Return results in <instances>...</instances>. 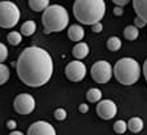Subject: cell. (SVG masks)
<instances>
[{
  "mask_svg": "<svg viewBox=\"0 0 147 135\" xmlns=\"http://www.w3.org/2000/svg\"><path fill=\"white\" fill-rule=\"evenodd\" d=\"M86 99L89 100L90 103L100 101V99H102V91H100L99 88H91V90H89V91H87Z\"/></svg>",
  "mask_w": 147,
  "mask_h": 135,
  "instance_id": "obj_18",
  "label": "cell"
},
{
  "mask_svg": "<svg viewBox=\"0 0 147 135\" xmlns=\"http://www.w3.org/2000/svg\"><path fill=\"white\" fill-rule=\"evenodd\" d=\"M113 14L115 16H122V7H115L113 9Z\"/></svg>",
  "mask_w": 147,
  "mask_h": 135,
  "instance_id": "obj_30",
  "label": "cell"
},
{
  "mask_svg": "<svg viewBox=\"0 0 147 135\" xmlns=\"http://www.w3.org/2000/svg\"><path fill=\"white\" fill-rule=\"evenodd\" d=\"M96 113L104 121L112 120L117 114V105L112 100H100L98 101Z\"/></svg>",
  "mask_w": 147,
  "mask_h": 135,
  "instance_id": "obj_9",
  "label": "cell"
},
{
  "mask_svg": "<svg viewBox=\"0 0 147 135\" xmlns=\"http://www.w3.org/2000/svg\"><path fill=\"white\" fill-rule=\"evenodd\" d=\"M78 109H80L81 113H87V112H89V105L87 104H81Z\"/></svg>",
  "mask_w": 147,
  "mask_h": 135,
  "instance_id": "obj_29",
  "label": "cell"
},
{
  "mask_svg": "<svg viewBox=\"0 0 147 135\" xmlns=\"http://www.w3.org/2000/svg\"><path fill=\"white\" fill-rule=\"evenodd\" d=\"M11 72H9V68L7 65H4L3 62H0V85H4V83L8 82Z\"/></svg>",
  "mask_w": 147,
  "mask_h": 135,
  "instance_id": "obj_21",
  "label": "cell"
},
{
  "mask_svg": "<svg viewBox=\"0 0 147 135\" xmlns=\"http://www.w3.org/2000/svg\"><path fill=\"white\" fill-rule=\"evenodd\" d=\"M36 31V24L34 21H26L21 25V34L25 36H31Z\"/></svg>",
  "mask_w": 147,
  "mask_h": 135,
  "instance_id": "obj_16",
  "label": "cell"
},
{
  "mask_svg": "<svg viewBox=\"0 0 147 135\" xmlns=\"http://www.w3.org/2000/svg\"><path fill=\"white\" fill-rule=\"evenodd\" d=\"M142 70H143V75H144V78H146V82H147V58H146V61H144V64H143V68H142Z\"/></svg>",
  "mask_w": 147,
  "mask_h": 135,
  "instance_id": "obj_31",
  "label": "cell"
},
{
  "mask_svg": "<svg viewBox=\"0 0 147 135\" xmlns=\"http://www.w3.org/2000/svg\"><path fill=\"white\" fill-rule=\"evenodd\" d=\"M73 13L82 25H92L104 18L106 3L104 0H76Z\"/></svg>",
  "mask_w": 147,
  "mask_h": 135,
  "instance_id": "obj_2",
  "label": "cell"
},
{
  "mask_svg": "<svg viewBox=\"0 0 147 135\" xmlns=\"http://www.w3.org/2000/svg\"><path fill=\"white\" fill-rule=\"evenodd\" d=\"M8 42L12 44V46H18L21 42H22V34L18 33V31H11L7 36Z\"/></svg>",
  "mask_w": 147,
  "mask_h": 135,
  "instance_id": "obj_20",
  "label": "cell"
},
{
  "mask_svg": "<svg viewBox=\"0 0 147 135\" xmlns=\"http://www.w3.org/2000/svg\"><path fill=\"white\" fill-rule=\"evenodd\" d=\"M133 8L137 16L147 24V0H133Z\"/></svg>",
  "mask_w": 147,
  "mask_h": 135,
  "instance_id": "obj_12",
  "label": "cell"
},
{
  "mask_svg": "<svg viewBox=\"0 0 147 135\" xmlns=\"http://www.w3.org/2000/svg\"><path fill=\"white\" fill-rule=\"evenodd\" d=\"M13 107L18 114L26 116L33 113V110L35 109V99L30 94H20L14 99Z\"/></svg>",
  "mask_w": 147,
  "mask_h": 135,
  "instance_id": "obj_7",
  "label": "cell"
},
{
  "mask_svg": "<svg viewBox=\"0 0 147 135\" xmlns=\"http://www.w3.org/2000/svg\"><path fill=\"white\" fill-rule=\"evenodd\" d=\"M29 135H55L56 130L51 124L46 121L34 122L28 130Z\"/></svg>",
  "mask_w": 147,
  "mask_h": 135,
  "instance_id": "obj_10",
  "label": "cell"
},
{
  "mask_svg": "<svg viewBox=\"0 0 147 135\" xmlns=\"http://www.w3.org/2000/svg\"><path fill=\"white\" fill-rule=\"evenodd\" d=\"M124 36H125V39H126V40H130V42L136 40V39L139 36L138 28H137V26H134V25L126 26V28H125V30H124Z\"/></svg>",
  "mask_w": 147,
  "mask_h": 135,
  "instance_id": "obj_17",
  "label": "cell"
},
{
  "mask_svg": "<svg viewBox=\"0 0 147 135\" xmlns=\"http://www.w3.org/2000/svg\"><path fill=\"white\" fill-rule=\"evenodd\" d=\"M53 116H55V120H57V121H64V120H67L68 113H67V110L63 109V108H57L55 110Z\"/></svg>",
  "mask_w": 147,
  "mask_h": 135,
  "instance_id": "obj_23",
  "label": "cell"
},
{
  "mask_svg": "<svg viewBox=\"0 0 147 135\" xmlns=\"http://www.w3.org/2000/svg\"><path fill=\"white\" fill-rule=\"evenodd\" d=\"M21 12L12 1H0V28L12 29L18 24Z\"/></svg>",
  "mask_w": 147,
  "mask_h": 135,
  "instance_id": "obj_5",
  "label": "cell"
},
{
  "mask_svg": "<svg viewBox=\"0 0 147 135\" xmlns=\"http://www.w3.org/2000/svg\"><path fill=\"white\" fill-rule=\"evenodd\" d=\"M42 24L46 33H60L69 24V14L63 5L52 4L43 11Z\"/></svg>",
  "mask_w": 147,
  "mask_h": 135,
  "instance_id": "obj_3",
  "label": "cell"
},
{
  "mask_svg": "<svg viewBox=\"0 0 147 135\" xmlns=\"http://www.w3.org/2000/svg\"><path fill=\"white\" fill-rule=\"evenodd\" d=\"M143 120L141 118V117H133V118L129 120L128 122V129L130 130L131 132H134V134H138V132H141L142 130H143Z\"/></svg>",
  "mask_w": 147,
  "mask_h": 135,
  "instance_id": "obj_14",
  "label": "cell"
},
{
  "mask_svg": "<svg viewBox=\"0 0 147 135\" xmlns=\"http://www.w3.org/2000/svg\"><path fill=\"white\" fill-rule=\"evenodd\" d=\"M112 75H113V68L108 61L100 60L92 65L91 68V77L96 83L104 85L111 81Z\"/></svg>",
  "mask_w": 147,
  "mask_h": 135,
  "instance_id": "obj_6",
  "label": "cell"
},
{
  "mask_svg": "<svg viewBox=\"0 0 147 135\" xmlns=\"http://www.w3.org/2000/svg\"><path fill=\"white\" fill-rule=\"evenodd\" d=\"M134 26H137L138 29H142V28H144V26H146V22H144L141 17L137 16L136 19H134Z\"/></svg>",
  "mask_w": 147,
  "mask_h": 135,
  "instance_id": "obj_26",
  "label": "cell"
},
{
  "mask_svg": "<svg viewBox=\"0 0 147 135\" xmlns=\"http://www.w3.org/2000/svg\"><path fill=\"white\" fill-rule=\"evenodd\" d=\"M113 130H115V132H117V134H124V132L128 130V124L125 121H122V120H119V121L115 122Z\"/></svg>",
  "mask_w": 147,
  "mask_h": 135,
  "instance_id": "obj_22",
  "label": "cell"
},
{
  "mask_svg": "<svg viewBox=\"0 0 147 135\" xmlns=\"http://www.w3.org/2000/svg\"><path fill=\"white\" fill-rule=\"evenodd\" d=\"M11 135H22L21 131H11Z\"/></svg>",
  "mask_w": 147,
  "mask_h": 135,
  "instance_id": "obj_32",
  "label": "cell"
},
{
  "mask_svg": "<svg viewBox=\"0 0 147 135\" xmlns=\"http://www.w3.org/2000/svg\"><path fill=\"white\" fill-rule=\"evenodd\" d=\"M121 40H120L117 36H111V38L107 40V48L112 52H117V51L121 48Z\"/></svg>",
  "mask_w": 147,
  "mask_h": 135,
  "instance_id": "obj_19",
  "label": "cell"
},
{
  "mask_svg": "<svg viewBox=\"0 0 147 135\" xmlns=\"http://www.w3.org/2000/svg\"><path fill=\"white\" fill-rule=\"evenodd\" d=\"M7 58H8V48L5 44L0 43V62H4Z\"/></svg>",
  "mask_w": 147,
  "mask_h": 135,
  "instance_id": "obj_24",
  "label": "cell"
},
{
  "mask_svg": "<svg viewBox=\"0 0 147 135\" xmlns=\"http://www.w3.org/2000/svg\"><path fill=\"white\" fill-rule=\"evenodd\" d=\"M86 66L81 60H76V61H70L65 68V75L69 81L72 82H80L83 78L86 77Z\"/></svg>",
  "mask_w": 147,
  "mask_h": 135,
  "instance_id": "obj_8",
  "label": "cell"
},
{
  "mask_svg": "<svg viewBox=\"0 0 147 135\" xmlns=\"http://www.w3.org/2000/svg\"><path fill=\"white\" fill-rule=\"evenodd\" d=\"M89 52H90L89 46L86 43H83V42H77V44L73 47V51H72L73 56L77 60H83L85 57H87Z\"/></svg>",
  "mask_w": 147,
  "mask_h": 135,
  "instance_id": "obj_11",
  "label": "cell"
},
{
  "mask_svg": "<svg viewBox=\"0 0 147 135\" xmlns=\"http://www.w3.org/2000/svg\"><path fill=\"white\" fill-rule=\"evenodd\" d=\"M17 75L29 87H40L50 82L53 74L51 55L40 47H28L21 52L16 64Z\"/></svg>",
  "mask_w": 147,
  "mask_h": 135,
  "instance_id": "obj_1",
  "label": "cell"
},
{
  "mask_svg": "<svg viewBox=\"0 0 147 135\" xmlns=\"http://www.w3.org/2000/svg\"><path fill=\"white\" fill-rule=\"evenodd\" d=\"M85 36V29L80 25H72L68 29V38L73 42H81Z\"/></svg>",
  "mask_w": 147,
  "mask_h": 135,
  "instance_id": "obj_13",
  "label": "cell"
},
{
  "mask_svg": "<svg viewBox=\"0 0 147 135\" xmlns=\"http://www.w3.org/2000/svg\"><path fill=\"white\" fill-rule=\"evenodd\" d=\"M130 0H112V3L115 4V5H119V7H124L126 5V4L129 3Z\"/></svg>",
  "mask_w": 147,
  "mask_h": 135,
  "instance_id": "obj_27",
  "label": "cell"
},
{
  "mask_svg": "<svg viewBox=\"0 0 147 135\" xmlns=\"http://www.w3.org/2000/svg\"><path fill=\"white\" fill-rule=\"evenodd\" d=\"M113 74L121 85L131 86L141 77V65L134 58L124 57L115 64Z\"/></svg>",
  "mask_w": 147,
  "mask_h": 135,
  "instance_id": "obj_4",
  "label": "cell"
},
{
  "mask_svg": "<svg viewBox=\"0 0 147 135\" xmlns=\"http://www.w3.org/2000/svg\"><path fill=\"white\" fill-rule=\"evenodd\" d=\"M50 5V0H29V7L34 12H43Z\"/></svg>",
  "mask_w": 147,
  "mask_h": 135,
  "instance_id": "obj_15",
  "label": "cell"
},
{
  "mask_svg": "<svg viewBox=\"0 0 147 135\" xmlns=\"http://www.w3.org/2000/svg\"><path fill=\"white\" fill-rule=\"evenodd\" d=\"M7 127H8L9 130H14L17 127V124H16V121H13V120H11V121H8L7 122Z\"/></svg>",
  "mask_w": 147,
  "mask_h": 135,
  "instance_id": "obj_28",
  "label": "cell"
},
{
  "mask_svg": "<svg viewBox=\"0 0 147 135\" xmlns=\"http://www.w3.org/2000/svg\"><path fill=\"white\" fill-rule=\"evenodd\" d=\"M91 30L92 33H102L103 30V25H102V22H95V24H92L91 25Z\"/></svg>",
  "mask_w": 147,
  "mask_h": 135,
  "instance_id": "obj_25",
  "label": "cell"
}]
</instances>
